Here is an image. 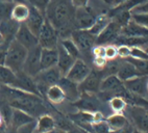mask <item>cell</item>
<instances>
[{
    "mask_svg": "<svg viewBox=\"0 0 148 133\" xmlns=\"http://www.w3.org/2000/svg\"><path fill=\"white\" fill-rule=\"evenodd\" d=\"M125 1H127V0H112V5H113V7H114V6L122 4V3L125 2Z\"/></svg>",
    "mask_w": 148,
    "mask_h": 133,
    "instance_id": "cell-47",
    "label": "cell"
},
{
    "mask_svg": "<svg viewBox=\"0 0 148 133\" xmlns=\"http://www.w3.org/2000/svg\"><path fill=\"white\" fill-rule=\"evenodd\" d=\"M104 52H106V48L104 46H96L95 48L93 49V54L95 57H106L104 56Z\"/></svg>",
    "mask_w": 148,
    "mask_h": 133,
    "instance_id": "cell-41",
    "label": "cell"
},
{
    "mask_svg": "<svg viewBox=\"0 0 148 133\" xmlns=\"http://www.w3.org/2000/svg\"><path fill=\"white\" fill-rule=\"evenodd\" d=\"M70 39L77 46L80 52L90 51L95 45L96 37L90 33L89 30L74 29L70 35Z\"/></svg>",
    "mask_w": 148,
    "mask_h": 133,
    "instance_id": "cell-7",
    "label": "cell"
},
{
    "mask_svg": "<svg viewBox=\"0 0 148 133\" xmlns=\"http://www.w3.org/2000/svg\"><path fill=\"white\" fill-rule=\"evenodd\" d=\"M106 48V52H104V56H106V60H112L117 57V47L114 45H108Z\"/></svg>",
    "mask_w": 148,
    "mask_h": 133,
    "instance_id": "cell-39",
    "label": "cell"
},
{
    "mask_svg": "<svg viewBox=\"0 0 148 133\" xmlns=\"http://www.w3.org/2000/svg\"><path fill=\"white\" fill-rule=\"evenodd\" d=\"M27 53L28 50L14 39L6 48L4 66L12 70L15 74L21 72L27 57Z\"/></svg>",
    "mask_w": 148,
    "mask_h": 133,
    "instance_id": "cell-2",
    "label": "cell"
},
{
    "mask_svg": "<svg viewBox=\"0 0 148 133\" xmlns=\"http://www.w3.org/2000/svg\"><path fill=\"white\" fill-rule=\"evenodd\" d=\"M132 133H147V132H144V131H141V130H138V129H134Z\"/></svg>",
    "mask_w": 148,
    "mask_h": 133,
    "instance_id": "cell-50",
    "label": "cell"
},
{
    "mask_svg": "<svg viewBox=\"0 0 148 133\" xmlns=\"http://www.w3.org/2000/svg\"><path fill=\"white\" fill-rule=\"evenodd\" d=\"M117 55L121 58H127L130 56V47L126 45H119L117 47Z\"/></svg>",
    "mask_w": 148,
    "mask_h": 133,
    "instance_id": "cell-40",
    "label": "cell"
},
{
    "mask_svg": "<svg viewBox=\"0 0 148 133\" xmlns=\"http://www.w3.org/2000/svg\"><path fill=\"white\" fill-rule=\"evenodd\" d=\"M93 133H108L111 131L106 121H100V122L92 123Z\"/></svg>",
    "mask_w": 148,
    "mask_h": 133,
    "instance_id": "cell-35",
    "label": "cell"
},
{
    "mask_svg": "<svg viewBox=\"0 0 148 133\" xmlns=\"http://www.w3.org/2000/svg\"><path fill=\"white\" fill-rule=\"evenodd\" d=\"M110 106H111V108L113 109V111L115 113H121L126 107V101L121 97L115 96L111 99Z\"/></svg>",
    "mask_w": 148,
    "mask_h": 133,
    "instance_id": "cell-32",
    "label": "cell"
},
{
    "mask_svg": "<svg viewBox=\"0 0 148 133\" xmlns=\"http://www.w3.org/2000/svg\"><path fill=\"white\" fill-rule=\"evenodd\" d=\"M6 133H17V132H16V129H15V128L12 127V126H8V132Z\"/></svg>",
    "mask_w": 148,
    "mask_h": 133,
    "instance_id": "cell-49",
    "label": "cell"
},
{
    "mask_svg": "<svg viewBox=\"0 0 148 133\" xmlns=\"http://www.w3.org/2000/svg\"><path fill=\"white\" fill-rule=\"evenodd\" d=\"M38 41H39V46L41 48L54 49L58 47V41H60L58 33L56 28L49 23V21L46 20V18L38 35Z\"/></svg>",
    "mask_w": 148,
    "mask_h": 133,
    "instance_id": "cell-4",
    "label": "cell"
},
{
    "mask_svg": "<svg viewBox=\"0 0 148 133\" xmlns=\"http://www.w3.org/2000/svg\"><path fill=\"white\" fill-rule=\"evenodd\" d=\"M132 20L137 24L148 28V13H132Z\"/></svg>",
    "mask_w": 148,
    "mask_h": 133,
    "instance_id": "cell-34",
    "label": "cell"
},
{
    "mask_svg": "<svg viewBox=\"0 0 148 133\" xmlns=\"http://www.w3.org/2000/svg\"><path fill=\"white\" fill-rule=\"evenodd\" d=\"M62 77L63 76H62L60 70L58 69V66L42 70L39 74L36 75L34 77V80L36 82L38 90H39L41 97L45 96L46 92L50 86L58 84Z\"/></svg>",
    "mask_w": 148,
    "mask_h": 133,
    "instance_id": "cell-3",
    "label": "cell"
},
{
    "mask_svg": "<svg viewBox=\"0 0 148 133\" xmlns=\"http://www.w3.org/2000/svg\"><path fill=\"white\" fill-rule=\"evenodd\" d=\"M74 105L77 108L82 109V111H88V112H96L98 111V104L97 101L91 97H85V98H80L77 101L74 102Z\"/></svg>",
    "mask_w": 148,
    "mask_h": 133,
    "instance_id": "cell-26",
    "label": "cell"
},
{
    "mask_svg": "<svg viewBox=\"0 0 148 133\" xmlns=\"http://www.w3.org/2000/svg\"><path fill=\"white\" fill-rule=\"evenodd\" d=\"M126 59L128 62L135 66L136 69L140 72V74L142 76H147L148 75V60H144V59H137L134 57H127Z\"/></svg>",
    "mask_w": 148,
    "mask_h": 133,
    "instance_id": "cell-30",
    "label": "cell"
},
{
    "mask_svg": "<svg viewBox=\"0 0 148 133\" xmlns=\"http://www.w3.org/2000/svg\"><path fill=\"white\" fill-rule=\"evenodd\" d=\"M146 88H147V92H148V80H147V83H146Z\"/></svg>",
    "mask_w": 148,
    "mask_h": 133,
    "instance_id": "cell-53",
    "label": "cell"
},
{
    "mask_svg": "<svg viewBox=\"0 0 148 133\" xmlns=\"http://www.w3.org/2000/svg\"><path fill=\"white\" fill-rule=\"evenodd\" d=\"M120 35L123 37H148V28L141 26L130 20L127 25L121 28Z\"/></svg>",
    "mask_w": 148,
    "mask_h": 133,
    "instance_id": "cell-19",
    "label": "cell"
},
{
    "mask_svg": "<svg viewBox=\"0 0 148 133\" xmlns=\"http://www.w3.org/2000/svg\"><path fill=\"white\" fill-rule=\"evenodd\" d=\"M0 125H1V117H0Z\"/></svg>",
    "mask_w": 148,
    "mask_h": 133,
    "instance_id": "cell-55",
    "label": "cell"
},
{
    "mask_svg": "<svg viewBox=\"0 0 148 133\" xmlns=\"http://www.w3.org/2000/svg\"><path fill=\"white\" fill-rule=\"evenodd\" d=\"M29 15V5L26 3H15L12 10L11 18L19 23H23L26 21Z\"/></svg>",
    "mask_w": 148,
    "mask_h": 133,
    "instance_id": "cell-24",
    "label": "cell"
},
{
    "mask_svg": "<svg viewBox=\"0 0 148 133\" xmlns=\"http://www.w3.org/2000/svg\"><path fill=\"white\" fill-rule=\"evenodd\" d=\"M15 40L20 43L23 47H25L27 50L34 49V47L39 46L38 37L34 32L30 31V29L25 25L24 22L20 23V25H19V28L17 30L16 35H15Z\"/></svg>",
    "mask_w": 148,
    "mask_h": 133,
    "instance_id": "cell-9",
    "label": "cell"
},
{
    "mask_svg": "<svg viewBox=\"0 0 148 133\" xmlns=\"http://www.w3.org/2000/svg\"><path fill=\"white\" fill-rule=\"evenodd\" d=\"M120 31H121V27L111 20L108 26L96 37L95 44H97L98 46H103L106 44L115 43V41L120 35Z\"/></svg>",
    "mask_w": 148,
    "mask_h": 133,
    "instance_id": "cell-11",
    "label": "cell"
},
{
    "mask_svg": "<svg viewBox=\"0 0 148 133\" xmlns=\"http://www.w3.org/2000/svg\"><path fill=\"white\" fill-rule=\"evenodd\" d=\"M11 88H18V90L25 92V93H29L32 94V95H36V96L41 97L34 78L28 76L27 74H25L23 71L16 73V81H15V83Z\"/></svg>",
    "mask_w": 148,
    "mask_h": 133,
    "instance_id": "cell-12",
    "label": "cell"
},
{
    "mask_svg": "<svg viewBox=\"0 0 148 133\" xmlns=\"http://www.w3.org/2000/svg\"><path fill=\"white\" fill-rule=\"evenodd\" d=\"M111 19L112 21H114L122 28L125 25H127V23L132 20V13L130 12H120V13L115 14Z\"/></svg>",
    "mask_w": 148,
    "mask_h": 133,
    "instance_id": "cell-31",
    "label": "cell"
},
{
    "mask_svg": "<svg viewBox=\"0 0 148 133\" xmlns=\"http://www.w3.org/2000/svg\"><path fill=\"white\" fill-rule=\"evenodd\" d=\"M96 15L89 6L75 8L73 19V26L75 29H90L96 20Z\"/></svg>",
    "mask_w": 148,
    "mask_h": 133,
    "instance_id": "cell-5",
    "label": "cell"
},
{
    "mask_svg": "<svg viewBox=\"0 0 148 133\" xmlns=\"http://www.w3.org/2000/svg\"><path fill=\"white\" fill-rule=\"evenodd\" d=\"M46 97L51 103H54V104H58V103H62V102L65 100V95H64L63 91H62V88L58 86V84L56 85H52L50 88H48L47 92H46Z\"/></svg>",
    "mask_w": 148,
    "mask_h": 133,
    "instance_id": "cell-28",
    "label": "cell"
},
{
    "mask_svg": "<svg viewBox=\"0 0 148 133\" xmlns=\"http://www.w3.org/2000/svg\"><path fill=\"white\" fill-rule=\"evenodd\" d=\"M41 49L42 48L40 46H37L34 49L28 50L27 57L25 59V62H24L22 71L32 78L42 71V68H41Z\"/></svg>",
    "mask_w": 148,
    "mask_h": 133,
    "instance_id": "cell-6",
    "label": "cell"
},
{
    "mask_svg": "<svg viewBox=\"0 0 148 133\" xmlns=\"http://www.w3.org/2000/svg\"><path fill=\"white\" fill-rule=\"evenodd\" d=\"M34 121H36V119H34L32 115L22 111L20 109L13 108L10 126H12V127H14L15 129H17V128H19L20 126L26 125V124L34 122Z\"/></svg>",
    "mask_w": 148,
    "mask_h": 133,
    "instance_id": "cell-22",
    "label": "cell"
},
{
    "mask_svg": "<svg viewBox=\"0 0 148 133\" xmlns=\"http://www.w3.org/2000/svg\"><path fill=\"white\" fill-rule=\"evenodd\" d=\"M132 130H134V129L132 128V126L127 125L126 127L122 128V129H118V130H111L108 133H132Z\"/></svg>",
    "mask_w": 148,
    "mask_h": 133,
    "instance_id": "cell-45",
    "label": "cell"
},
{
    "mask_svg": "<svg viewBox=\"0 0 148 133\" xmlns=\"http://www.w3.org/2000/svg\"><path fill=\"white\" fill-rule=\"evenodd\" d=\"M25 1L29 3V5H32L40 10L42 13H45L46 6L49 2V0H25Z\"/></svg>",
    "mask_w": 148,
    "mask_h": 133,
    "instance_id": "cell-38",
    "label": "cell"
},
{
    "mask_svg": "<svg viewBox=\"0 0 148 133\" xmlns=\"http://www.w3.org/2000/svg\"><path fill=\"white\" fill-rule=\"evenodd\" d=\"M58 85L62 88L65 98L70 100V101H77L80 97V92L78 88V84L71 80H69L66 77H62L61 80L58 81Z\"/></svg>",
    "mask_w": 148,
    "mask_h": 133,
    "instance_id": "cell-17",
    "label": "cell"
},
{
    "mask_svg": "<svg viewBox=\"0 0 148 133\" xmlns=\"http://www.w3.org/2000/svg\"><path fill=\"white\" fill-rule=\"evenodd\" d=\"M58 43H60V44L62 45V47L67 51V53H68L69 55H71L74 59L79 58V56H80L79 49L77 48V46L74 44V42L70 39V37L61 39V40L58 41Z\"/></svg>",
    "mask_w": 148,
    "mask_h": 133,
    "instance_id": "cell-29",
    "label": "cell"
},
{
    "mask_svg": "<svg viewBox=\"0 0 148 133\" xmlns=\"http://www.w3.org/2000/svg\"><path fill=\"white\" fill-rule=\"evenodd\" d=\"M130 115L138 130L148 133V113L144 107L132 105L130 108Z\"/></svg>",
    "mask_w": 148,
    "mask_h": 133,
    "instance_id": "cell-14",
    "label": "cell"
},
{
    "mask_svg": "<svg viewBox=\"0 0 148 133\" xmlns=\"http://www.w3.org/2000/svg\"><path fill=\"white\" fill-rule=\"evenodd\" d=\"M106 57H95L94 58V64L99 69H103V66L106 64Z\"/></svg>",
    "mask_w": 148,
    "mask_h": 133,
    "instance_id": "cell-43",
    "label": "cell"
},
{
    "mask_svg": "<svg viewBox=\"0 0 148 133\" xmlns=\"http://www.w3.org/2000/svg\"><path fill=\"white\" fill-rule=\"evenodd\" d=\"M36 127H37V120L32 123H28L26 125L20 126V127L16 129V132L17 133H34V131H36Z\"/></svg>",
    "mask_w": 148,
    "mask_h": 133,
    "instance_id": "cell-37",
    "label": "cell"
},
{
    "mask_svg": "<svg viewBox=\"0 0 148 133\" xmlns=\"http://www.w3.org/2000/svg\"><path fill=\"white\" fill-rule=\"evenodd\" d=\"M130 57H134V58H137V59L148 60V54L141 47H130Z\"/></svg>",
    "mask_w": 148,
    "mask_h": 133,
    "instance_id": "cell-36",
    "label": "cell"
},
{
    "mask_svg": "<svg viewBox=\"0 0 148 133\" xmlns=\"http://www.w3.org/2000/svg\"><path fill=\"white\" fill-rule=\"evenodd\" d=\"M56 49H58V64H56V66L60 70L62 76L65 77L68 71L70 70V68L72 66V64H74L75 59L67 53V51L62 47L60 43L58 44Z\"/></svg>",
    "mask_w": 148,
    "mask_h": 133,
    "instance_id": "cell-18",
    "label": "cell"
},
{
    "mask_svg": "<svg viewBox=\"0 0 148 133\" xmlns=\"http://www.w3.org/2000/svg\"><path fill=\"white\" fill-rule=\"evenodd\" d=\"M47 133H67V132H65V131H63V130H61V129H58V128H54L53 130H51V131H49V132H47Z\"/></svg>",
    "mask_w": 148,
    "mask_h": 133,
    "instance_id": "cell-48",
    "label": "cell"
},
{
    "mask_svg": "<svg viewBox=\"0 0 148 133\" xmlns=\"http://www.w3.org/2000/svg\"><path fill=\"white\" fill-rule=\"evenodd\" d=\"M58 64V49H41V68L42 70L56 66Z\"/></svg>",
    "mask_w": 148,
    "mask_h": 133,
    "instance_id": "cell-21",
    "label": "cell"
},
{
    "mask_svg": "<svg viewBox=\"0 0 148 133\" xmlns=\"http://www.w3.org/2000/svg\"><path fill=\"white\" fill-rule=\"evenodd\" d=\"M112 19L108 17V15H100V16L96 17V20L94 22V24L92 25L90 29H88L90 31V33H92L94 37H97L101 31H102L104 28L108 25V23L111 22Z\"/></svg>",
    "mask_w": 148,
    "mask_h": 133,
    "instance_id": "cell-27",
    "label": "cell"
},
{
    "mask_svg": "<svg viewBox=\"0 0 148 133\" xmlns=\"http://www.w3.org/2000/svg\"><path fill=\"white\" fill-rule=\"evenodd\" d=\"M0 1H2V2H13V0H0Z\"/></svg>",
    "mask_w": 148,
    "mask_h": 133,
    "instance_id": "cell-51",
    "label": "cell"
},
{
    "mask_svg": "<svg viewBox=\"0 0 148 133\" xmlns=\"http://www.w3.org/2000/svg\"><path fill=\"white\" fill-rule=\"evenodd\" d=\"M71 3H72V5L74 6V8L84 7V6L88 5L89 0H71Z\"/></svg>",
    "mask_w": 148,
    "mask_h": 133,
    "instance_id": "cell-44",
    "label": "cell"
},
{
    "mask_svg": "<svg viewBox=\"0 0 148 133\" xmlns=\"http://www.w3.org/2000/svg\"><path fill=\"white\" fill-rule=\"evenodd\" d=\"M14 4L15 3L13 2H2V1H0V21L11 18Z\"/></svg>",
    "mask_w": 148,
    "mask_h": 133,
    "instance_id": "cell-33",
    "label": "cell"
},
{
    "mask_svg": "<svg viewBox=\"0 0 148 133\" xmlns=\"http://www.w3.org/2000/svg\"><path fill=\"white\" fill-rule=\"evenodd\" d=\"M130 13H148V0L145 3L135 7Z\"/></svg>",
    "mask_w": 148,
    "mask_h": 133,
    "instance_id": "cell-42",
    "label": "cell"
},
{
    "mask_svg": "<svg viewBox=\"0 0 148 133\" xmlns=\"http://www.w3.org/2000/svg\"><path fill=\"white\" fill-rule=\"evenodd\" d=\"M106 123L111 130H118V129H122L126 127L127 125H130L128 120L122 113H114L110 115L106 119Z\"/></svg>",
    "mask_w": 148,
    "mask_h": 133,
    "instance_id": "cell-25",
    "label": "cell"
},
{
    "mask_svg": "<svg viewBox=\"0 0 148 133\" xmlns=\"http://www.w3.org/2000/svg\"><path fill=\"white\" fill-rule=\"evenodd\" d=\"M116 75L122 82H124L126 80L132 79V78L138 77V76H142V75L140 74V72L135 68V66H132V64H130V62H128L126 59H125L124 61H121V62H120L119 70H118V72H117Z\"/></svg>",
    "mask_w": 148,
    "mask_h": 133,
    "instance_id": "cell-20",
    "label": "cell"
},
{
    "mask_svg": "<svg viewBox=\"0 0 148 133\" xmlns=\"http://www.w3.org/2000/svg\"><path fill=\"white\" fill-rule=\"evenodd\" d=\"M68 133H89L88 131H86L85 129H82L80 127H77V126H74L71 130L69 131Z\"/></svg>",
    "mask_w": 148,
    "mask_h": 133,
    "instance_id": "cell-46",
    "label": "cell"
},
{
    "mask_svg": "<svg viewBox=\"0 0 148 133\" xmlns=\"http://www.w3.org/2000/svg\"><path fill=\"white\" fill-rule=\"evenodd\" d=\"M19 25H20V23L13 20L12 18L0 21V35H1L3 42L5 44L8 45L15 39V35L17 33Z\"/></svg>",
    "mask_w": 148,
    "mask_h": 133,
    "instance_id": "cell-15",
    "label": "cell"
},
{
    "mask_svg": "<svg viewBox=\"0 0 148 133\" xmlns=\"http://www.w3.org/2000/svg\"><path fill=\"white\" fill-rule=\"evenodd\" d=\"M56 128V121L54 117L51 115H42L39 117V119L37 120V127L36 130L40 133H47L49 131L53 130Z\"/></svg>",
    "mask_w": 148,
    "mask_h": 133,
    "instance_id": "cell-23",
    "label": "cell"
},
{
    "mask_svg": "<svg viewBox=\"0 0 148 133\" xmlns=\"http://www.w3.org/2000/svg\"><path fill=\"white\" fill-rule=\"evenodd\" d=\"M34 133H40V132H38V131L37 130H36V131H34Z\"/></svg>",
    "mask_w": 148,
    "mask_h": 133,
    "instance_id": "cell-54",
    "label": "cell"
},
{
    "mask_svg": "<svg viewBox=\"0 0 148 133\" xmlns=\"http://www.w3.org/2000/svg\"><path fill=\"white\" fill-rule=\"evenodd\" d=\"M146 83H147L146 76H138V77L124 81L123 85L130 94L139 97H143L145 96L146 92H147Z\"/></svg>",
    "mask_w": 148,
    "mask_h": 133,
    "instance_id": "cell-16",
    "label": "cell"
},
{
    "mask_svg": "<svg viewBox=\"0 0 148 133\" xmlns=\"http://www.w3.org/2000/svg\"><path fill=\"white\" fill-rule=\"evenodd\" d=\"M144 50H145V51H146V53L148 54V46L146 47V48H144Z\"/></svg>",
    "mask_w": 148,
    "mask_h": 133,
    "instance_id": "cell-52",
    "label": "cell"
},
{
    "mask_svg": "<svg viewBox=\"0 0 148 133\" xmlns=\"http://www.w3.org/2000/svg\"><path fill=\"white\" fill-rule=\"evenodd\" d=\"M44 21H45L44 13H42L40 10H38L34 6L29 5V15L24 23L37 37L41 30V27L44 24Z\"/></svg>",
    "mask_w": 148,
    "mask_h": 133,
    "instance_id": "cell-13",
    "label": "cell"
},
{
    "mask_svg": "<svg viewBox=\"0 0 148 133\" xmlns=\"http://www.w3.org/2000/svg\"><path fill=\"white\" fill-rule=\"evenodd\" d=\"M91 71L92 70L90 69V66H88V64L84 59L77 58L75 59L74 64H72V66L70 68L65 77L73 81V82L77 83V84H79L86 79L88 75L90 74Z\"/></svg>",
    "mask_w": 148,
    "mask_h": 133,
    "instance_id": "cell-8",
    "label": "cell"
},
{
    "mask_svg": "<svg viewBox=\"0 0 148 133\" xmlns=\"http://www.w3.org/2000/svg\"><path fill=\"white\" fill-rule=\"evenodd\" d=\"M102 78L103 75L101 72L91 71L90 74L86 77V79L78 84L79 92L84 94H94L99 92V88H100Z\"/></svg>",
    "mask_w": 148,
    "mask_h": 133,
    "instance_id": "cell-10",
    "label": "cell"
},
{
    "mask_svg": "<svg viewBox=\"0 0 148 133\" xmlns=\"http://www.w3.org/2000/svg\"><path fill=\"white\" fill-rule=\"evenodd\" d=\"M75 8L71 0H49L45 10V18L56 29L58 37L65 35L73 26Z\"/></svg>",
    "mask_w": 148,
    "mask_h": 133,
    "instance_id": "cell-1",
    "label": "cell"
}]
</instances>
